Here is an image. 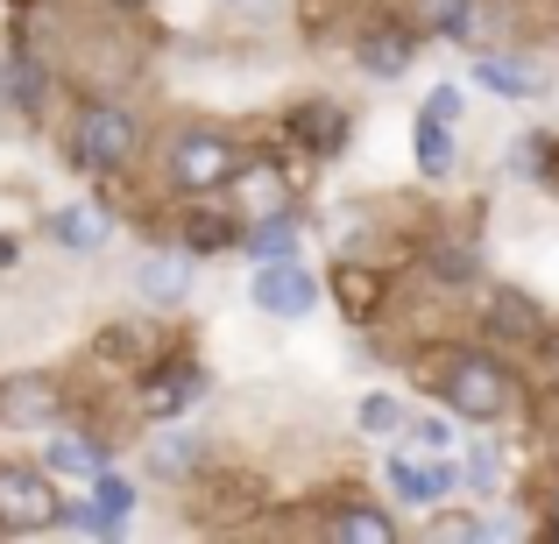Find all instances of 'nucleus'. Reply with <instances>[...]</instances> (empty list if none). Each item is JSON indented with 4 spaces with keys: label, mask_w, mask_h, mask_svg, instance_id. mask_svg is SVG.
I'll use <instances>...</instances> for the list:
<instances>
[{
    "label": "nucleus",
    "mask_w": 559,
    "mask_h": 544,
    "mask_svg": "<svg viewBox=\"0 0 559 544\" xmlns=\"http://www.w3.org/2000/svg\"><path fill=\"white\" fill-rule=\"evenodd\" d=\"M241 241V227L234 219H219V213H199L191 219V255H213V247H234Z\"/></svg>",
    "instance_id": "obj_19"
},
{
    "label": "nucleus",
    "mask_w": 559,
    "mask_h": 544,
    "mask_svg": "<svg viewBox=\"0 0 559 544\" xmlns=\"http://www.w3.org/2000/svg\"><path fill=\"white\" fill-rule=\"evenodd\" d=\"M432 276H439V283H467V276H475V255H467V247H439Z\"/></svg>",
    "instance_id": "obj_23"
},
{
    "label": "nucleus",
    "mask_w": 559,
    "mask_h": 544,
    "mask_svg": "<svg viewBox=\"0 0 559 544\" xmlns=\"http://www.w3.org/2000/svg\"><path fill=\"white\" fill-rule=\"evenodd\" d=\"M432 537H489V523H467V517H447V523H432Z\"/></svg>",
    "instance_id": "obj_27"
},
{
    "label": "nucleus",
    "mask_w": 559,
    "mask_h": 544,
    "mask_svg": "<svg viewBox=\"0 0 559 544\" xmlns=\"http://www.w3.org/2000/svg\"><path fill=\"white\" fill-rule=\"evenodd\" d=\"M150 460H156V474H185V467L199 460V438H185V432H164V446H156Z\"/></svg>",
    "instance_id": "obj_22"
},
{
    "label": "nucleus",
    "mask_w": 559,
    "mask_h": 544,
    "mask_svg": "<svg viewBox=\"0 0 559 544\" xmlns=\"http://www.w3.org/2000/svg\"><path fill=\"white\" fill-rule=\"evenodd\" d=\"M404 64H411L404 28H376V36L361 43V71H369V78H404Z\"/></svg>",
    "instance_id": "obj_13"
},
{
    "label": "nucleus",
    "mask_w": 559,
    "mask_h": 544,
    "mask_svg": "<svg viewBox=\"0 0 559 544\" xmlns=\"http://www.w3.org/2000/svg\"><path fill=\"white\" fill-rule=\"evenodd\" d=\"M71 156H79V170H121L128 156H135V121H128V107H85L79 135H71Z\"/></svg>",
    "instance_id": "obj_2"
},
{
    "label": "nucleus",
    "mask_w": 559,
    "mask_h": 544,
    "mask_svg": "<svg viewBox=\"0 0 559 544\" xmlns=\"http://www.w3.org/2000/svg\"><path fill=\"white\" fill-rule=\"evenodd\" d=\"M439 396H447L453 418L496 424V418L510 410V375H503L496 361H481V354H461V361H447V382H439Z\"/></svg>",
    "instance_id": "obj_1"
},
{
    "label": "nucleus",
    "mask_w": 559,
    "mask_h": 544,
    "mask_svg": "<svg viewBox=\"0 0 559 544\" xmlns=\"http://www.w3.org/2000/svg\"><path fill=\"white\" fill-rule=\"evenodd\" d=\"M135 290H142L150 304H178L185 290H191V262H178V255H150V262L135 269Z\"/></svg>",
    "instance_id": "obj_9"
},
{
    "label": "nucleus",
    "mask_w": 559,
    "mask_h": 544,
    "mask_svg": "<svg viewBox=\"0 0 559 544\" xmlns=\"http://www.w3.org/2000/svg\"><path fill=\"white\" fill-rule=\"evenodd\" d=\"M0 523L8 531H50L57 523V488L28 467H0Z\"/></svg>",
    "instance_id": "obj_4"
},
{
    "label": "nucleus",
    "mask_w": 559,
    "mask_h": 544,
    "mask_svg": "<svg viewBox=\"0 0 559 544\" xmlns=\"http://www.w3.org/2000/svg\"><path fill=\"white\" fill-rule=\"evenodd\" d=\"M411 149H418V170H425V178H453V164H461V149H453V128L432 121V113H418V135H411Z\"/></svg>",
    "instance_id": "obj_10"
},
{
    "label": "nucleus",
    "mask_w": 559,
    "mask_h": 544,
    "mask_svg": "<svg viewBox=\"0 0 559 544\" xmlns=\"http://www.w3.org/2000/svg\"><path fill=\"white\" fill-rule=\"evenodd\" d=\"M99 467H107V446H99V438H79V432L50 438V474H85L93 481Z\"/></svg>",
    "instance_id": "obj_15"
},
{
    "label": "nucleus",
    "mask_w": 559,
    "mask_h": 544,
    "mask_svg": "<svg viewBox=\"0 0 559 544\" xmlns=\"http://www.w3.org/2000/svg\"><path fill=\"white\" fill-rule=\"evenodd\" d=\"M57 418V389L50 375H8L0 382V424L8 432H36V424Z\"/></svg>",
    "instance_id": "obj_6"
},
{
    "label": "nucleus",
    "mask_w": 559,
    "mask_h": 544,
    "mask_svg": "<svg viewBox=\"0 0 559 544\" xmlns=\"http://www.w3.org/2000/svg\"><path fill=\"white\" fill-rule=\"evenodd\" d=\"M8 85H14V99H22V113H36V107H43V78H36L28 64H14V71H8Z\"/></svg>",
    "instance_id": "obj_24"
},
{
    "label": "nucleus",
    "mask_w": 559,
    "mask_h": 544,
    "mask_svg": "<svg viewBox=\"0 0 559 544\" xmlns=\"http://www.w3.org/2000/svg\"><path fill=\"white\" fill-rule=\"evenodd\" d=\"M234 178V149L219 135H185L178 156H170V184L178 191H219Z\"/></svg>",
    "instance_id": "obj_5"
},
{
    "label": "nucleus",
    "mask_w": 559,
    "mask_h": 544,
    "mask_svg": "<svg viewBox=\"0 0 559 544\" xmlns=\"http://www.w3.org/2000/svg\"><path fill=\"white\" fill-rule=\"evenodd\" d=\"M347 276V312H369V283H361V269H341Z\"/></svg>",
    "instance_id": "obj_29"
},
{
    "label": "nucleus",
    "mask_w": 559,
    "mask_h": 544,
    "mask_svg": "<svg viewBox=\"0 0 559 544\" xmlns=\"http://www.w3.org/2000/svg\"><path fill=\"white\" fill-rule=\"evenodd\" d=\"M510 170H518V178H538V142H518V149H510Z\"/></svg>",
    "instance_id": "obj_28"
},
{
    "label": "nucleus",
    "mask_w": 559,
    "mask_h": 544,
    "mask_svg": "<svg viewBox=\"0 0 559 544\" xmlns=\"http://www.w3.org/2000/svg\"><path fill=\"white\" fill-rule=\"evenodd\" d=\"M333 537H347V544H390V517H376V509H341L333 517Z\"/></svg>",
    "instance_id": "obj_18"
},
{
    "label": "nucleus",
    "mask_w": 559,
    "mask_h": 544,
    "mask_svg": "<svg viewBox=\"0 0 559 544\" xmlns=\"http://www.w3.org/2000/svg\"><path fill=\"white\" fill-rule=\"evenodd\" d=\"M425 113H432V121H461V85H432V99H425Z\"/></svg>",
    "instance_id": "obj_25"
},
{
    "label": "nucleus",
    "mask_w": 559,
    "mask_h": 544,
    "mask_svg": "<svg viewBox=\"0 0 559 544\" xmlns=\"http://www.w3.org/2000/svg\"><path fill=\"white\" fill-rule=\"evenodd\" d=\"M546 361H552V375H559V333H552V340H546Z\"/></svg>",
    "instance_id": "obj_30"
},
{
    "label": "nucleus",
    "mask_w": 559,
    "mask_h": 544,
    "mask_svg": "<svg viewBox=\"0 0 559 544\" xmlns=\"http://www.w3.org/2000/svg\"><path fill=\"white\" fill-rule=\"evenodd\" d=\"M241 241H248V255H255V262H298V227H290L284 213H262Z\"/></svg>",
    "instance_id": "obj_12"
},
{
    "label": "nucleus",
    "mask_w": 559,
    "mask_h": 544,
    "mask_svg": "<svg viewBox=\"0 0 559 544\" xmlns=\"http://www.w3.org/2000/svg\"><path fill=\"white\" fill-rule=\"evenodd\" d=\"M475 85H489V93H503V99H532L546 78H538L532 64H510V57H481V64H475Z\"/></svg>",
    "instance_id": "obj_14"
},
{
    "label": "nucleus",
    "mask_w": 559,
    "mask_h": 544,
    "mask_svg": "<svg viewBox=\"0 0 559 544\" xmlns=\"http://www.w3.org/2000/svg\"><path fill=\"white\" fill-rule=\"evenodd\" d=\"M199 389H205V375H199L191 361H178V367H164V375H150L142 410H150V418H178L185 403H199Z\"/></svg>",
    "instance_id": "obj_8"
},
{
    "label": "nucleus",
    "mask_w": 559,
    "mask_h": 544,
    "mask_svg": "<svg viewBox=\"0 0 559 544\" xmlns=\"http://www.w3.org/2000/svg\"><path fill=\"white\" fill-rule=\"evenodd\" d=\"M50 241H64V247H99V241H107V219H99L93 205H64V213H50Z\"/></svg>",
    "instance_id": "obj_16"
},
{
    "label": "nucleus",
    "mask_w": 559,
    "mask_h": 544,
    "mask_svg": "<svg viewBox=\"0 0 559 544\" xmlns=\"http://www.w3.org/2000/svg\"><path fill=\"white\" fill-rule=\"evenodd\" d=\"M411 14H418L425 36H461L475 8H467V0H411Z\"/></svg>",
    "instance_id": "obj_17"
},
{
    "label": "nucleus",
    "mask_w": 559,
    "mask_h": 544,
    "mask_svg": "<svg viewBox=\"0 0 559 544\" xmlns=\"http://www.w3.org/2000/svg\"><path fill=\"white\" fill-rule=\"evenodd\" d=\"M552 531H559V503H552Z\"/></svg>",
    "instance_id": "obj_31"
},
{
    "label": "nucleus",
    "mask_w": 559,
    "mask_h": 544,
    "mask_svg": "<svg viewBox=\"0 0 559 544\" xmlns=\"http://www.w3.org/2000/svg\"><path fill=\"white\" fill-rule=\"evenodd\" d=\"M248 298H255V312H270V318H305L319 304V283L298 269V262H255Z\"/></svg>",
    "instance_id": "obj_3"
},
{
    "label": "nucleus",
    "mask_w": 559,
    "mask_h": 544,
    "mask_svg": "<svg viewBox=\"0 0 559 544\" xmlns=\"http://www.w3.org/2000/svg\"><path fill=\"white\" fill-rule=\"evenodd\" d=\"M382 474H390V488L404 495V503H418V509L461 488V467H453V460H439V467H418V460H382Z\"/></svg>",
    "instance_id": "obj_7"
},
{
    "label": "nucleus",
    "mask_w": 559,
    "mask_h": 544,
    "mask_svg": "<svg viewBox=\"0 0 559 544\" xmlns=\"http://www.w3.org/2000/svg\"><path fill=\"white\" fill-rule=\"evenodd\" d=\"M418 446H425V452H447V446H453L447 418H425V424H418Z\"/></svg>",
    "instance_id": "obj_26"
},
{
    "label": "nucleus",
    "mask_w": 559,
    "mask_h": 544,
    "mask_svg": "<svg viewBox=\"0 0 559 544\" xmlns=\"http://www.w3.org/2000/svg\"><path fill=\"white\" fill-rule=\"evenodd\" d=\"M396 424H404V403H396V396H361V432L390 438Z\"/></svg>",
    "instance_id": "obj_21"
},
{
    "label": "nucleus",
    "mask_w": 559,
    "mask_h": 544,
    "mask_svg": "<svg viewBox=\"0 0 559 544\" xmlns=\"http://www.w3.org/2000/svg\"><path fill=\"white\" fill-rule=\"evenodd\" d=\"M467 488H475V495H496V488H503V452H496V446H475V452H467Z\"/></svg>",
    "instance_id": "obj_20"
},
{
    "label": "nucleus",
    "mask_w": 559,
    "mask_h": 544,
    "mask_svg": "<svg viewBox=\"0 0 559 544\" xmlns=\"http://www.w3.org/2000/svg\"><path fill=\"white\" fill-rule=\"evenodd\" d=\"M489 326L503 333V340H532V333H546V318H538V304L524 298V290H496L489 298Z\"/></svg>",
    "instance_id": "obj_11"
}]
</instances>
